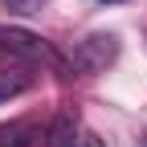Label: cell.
<instances>
[{"mask_svg": "<svg viewBox=\"0 0 147 147\" xmlns=\"http://www.w3.org/2000/svg\"><path fill=\"white\" fill-rule=\"evenodd\" d=\"M16 135H21V127H0V147H8Z\"/></svg>", "mask_w": 147, "mask_h": 147, "instance_id": "7", "label": "cell"}, {"mask_svg": "<svg viewBox=\"0 0 147 147\" xmlns=\"http://www.w3.org/2000/svg\"><path fill=\"white\" fill-rule=\"evenodd\" d=\"M25 90H29V78H25V74H4V69H0V102L25 94Z\"/></svg>", "mask_w": 147, "mask_h": 147, "instance_id": "4", "label": "cell"}, {"mask_svg": "<svg viewBox=\"0 0 147 147\" xmlns=\"http://www.w3.org/2000/svg\"><path fill=\"white\" fill-rule=\"evenodd\" d=\"M8 147H29V139H25V131H21V135H16V139H12Z\"/></svg>", "mask_w": 147, "mask_h": 147, "instance_id": "8", "label": "cell"}, {"mask_svg": "<svg viewBox=\"0 0 147 147\" xmlns=\"http://www.w3.org/2000/svg\"><path fill=\"white\" fill-rule=\"evenodd\" d=\"M74 147H106L94 131H78V135H74Z\"/></svg>", "mask_w": 147, "mask_h": 147, "instance_id": "6", "label": "cell"}, {"mask_svg": "<svg viewBox=\"0 0 147 147\" xmlns=\"http://www.w3.org/2000/svg\"><path fill=\"white\" fill-rule=\"evenodd\" d=\"M0 49L4 53H16V57H25V61H41V65H53L57 74H65L69 65L61 61V53L53 49L45 37H37L29 29H12V25H0Z\"/></svg>", "mask_w": 147, "mask_h": 147, "instance_id": "1", "label": "cell"}, {"mask_svg": "<svg viewBox=\"0 0 147 147\" xmlns=\"http://www.w3.org/2000/svg\"><path fill=\"white\" fill-rule=\"evenodd\" d=\"M74 135H78V131H74V119H69V115H57V119L49 123L45 147H74Z\"/></svg>", "mask_w": 147, "mask_h": 147, "instance_id": "3", "label": "cell"}, {"mask_svg": "<svg viewBox=\"0 0 147 147\" xmlns=\"http://www.w3.org/2000/svg\"><path fill=\"white\" fill-rule=\"evenodd\" d=\"M115 57H119V37L115 33H90V37L78 41V49H74V65L86 69V74L106 69Z\"/></svg>", "mask_w": 147, "mask_h": 147, "instance_id": "2", "label": "cell"}, {"mask_svg": "<svg viewBox=\"0 0 147 147\" xmlns=\"http://www.w3.org/2000/svg\"><path fill=\"white\" fill-rule=\"evenodd\" d=\"M98 4H119V0H98Z\"/></svg>", "mask_w": 147, "mask_h": 147, "instance_id": "9", "label": "cell"}, {"mask_svg": "<svg viewBox=\"0 0 147 147\" xmlns=\"http://www.w3.org/2000/svg\"><path fill=\"white\" fill-rule=\"evenodd\" d=\"M4 8H12V12L29 16V12H37V8H41V0H4Z\"/></svg>", "mask_w": 147, "mask_h": 147, "instance_id": "5", "label": "cell"}]
</instances>
